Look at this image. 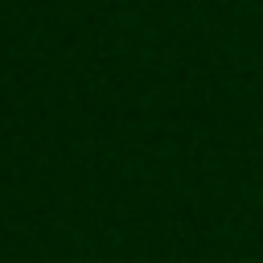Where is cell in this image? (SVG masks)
Returning <instances> with one entry per match:
<instances>
[]
</instances>
